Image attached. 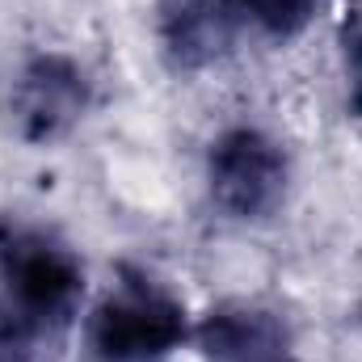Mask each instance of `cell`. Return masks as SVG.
Masks as SVG:
<instances>
[{"label": "cell", "instance_id": "cell-1", "mask_svg": "<svg viewBox=\"0 0 362 362\" xmlns=\"http://www.w3.org/2000/svg\"><path fill=\"white\" fill-rule=\"evenodd\" d=\"M194 312L148 266L122 262L114 282L85 308L81 350L89 362H169L189 350Z\"/></svg>", "mask_w": 362, "mask_h": 362}, {"label": "cell", "instance_id": "cell-2", "mask_svg": "<svg viewBox=\"0 0 362 362\" xmlns=\"http://www.w3.org/2000/svg\"><path fill=\"white\" fill-rule=\"evenodd\" d=\"M89 270L85 257L47 223L0 219V312L42 329L51 337H68L85 316Z\"/></svg>", "mask_w": 362, "mask_h": 362}, {"label": "cell", "instance_id": "cell-3", "mask_svg": "<svg viewBox=\"0 0 362 362\" xmlns=\"http://www.w3.org/2000/svg\"><path fill=\"white\" fill-rule=\"evenodd\" d=\"M202 185H206V202L228 223L257 228L282 215L295 185V165L274 131L257 122H232L206 144Z\"/></svg>", "mask_w": 362, "mask_h": 362}, {"label": "cell", "instance_id": "cell-4", "mask_svg": "<svg viewBox=\"0 0 362 362\" xmlns=\"http://www.w3.org/2000/svg\"><path fill=\"white\" fill-rule=\"evenodd\" d=\"M89 68L59 47L30 51L4 93V118L17 144L25 148H55L64 144L93 110Z\"/></svg>", "mask_w": 362, "mask_h": 362}, {"label": "cell", "instance_id": "cell-5", "mask_svg": "<svg viewBox=\"0 0 362 362\" xmlns=\"http://www.w3.org/2000/svg\"><path fill=\"white\" fill-rule=\"evenodd\" d=\"M189 350L202 362H299L291 320L262 299H223L194 316Z\"/></svg>", "mask_w": 362, "mask_h": 362}, {"label": "cell", "instance_id": "cell-6", "mask_svg": "<svg viewBox=\"0 0 362 362\" xmlns=\"http://www.w3.org/2000/svg\"><path fill=\"white\" fill-rule=\"evenodd\" d=\"M236 34L240 30L219 0H156V42L177 72H202L219 64Z\"/></svg>", "mask_w": 362, "mask_h": 362}, {"label": "cell", "instance_id": "cell-7", "mask_svg": "<svg viewBox=\"0 0 362 362\" xmlns=\"http://www.w3.org/2000/svg\"><path fill=\"white\" fill-rule=\"evenodd\" d=\"M240 34H257L266 42H291L299 38L325 0H219Z\"/></svg>", "mask_w": 362, "mask_h": 362}, {"label": "cell", "instance_id": "cell-8", "mask_svg": "<svg viewBox=\"0 0 362 362\" xmlns=\"http://www.w3.org/2000/svg\"><path fill=\"white\" fill-rule=\"evenodd\" d=\"M64 337H51L42 329H30L0 312V362H59Z\"/></svg>", "mask_w": 362, "mask_h": 362}, {"label": "cell", "instance_id": "cell-9", "mask_svg": "<svg viewBox=\"0 0 362 362\" xmlns=\"http://www.w3.org/2000/svg\"><path fill=\"white\" fill-rule=\"evenodd\" d=\"M341 76H346V110L362 122V8H346L341 17Z\"/></svg>", "mask_w": 362, "mask_h": 362}]
</instances>
